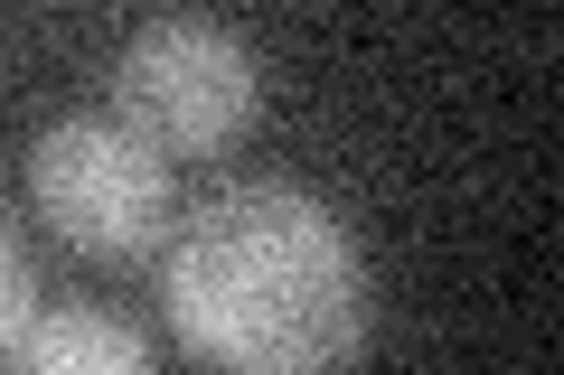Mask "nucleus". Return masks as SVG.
<instances>
[{"instance_id": "f257e3e1", "label": "nucleus", "mask_w": 564, "mask_h": 375, "mask_svg": "<svg viewBox=\"0 0 564 375\" xmlns=\"http://www.w3.org/2000/svg\"><path fill=\"white\" fill-rule=\"evenodd\" d=\"M161 310L226 375H348L367 348V254L302 178H236L161 244Z\"/></svg>"}, {"instance_id": "f03ea898", "label": "nucleus", "mask_w": 564, "mask_h": 375, "mask_svg": "<svg viewBox=\"0 0 564 375\" xmlns=\"http://www.w3.org/2000/svg\"><path fill=\"white\" fill-rule=\"evenodd\" d=\"M254 103H263L254 47L226 20H198V10H170V20L132 29V47L113 66V122H132L161 159L226 151L254 122Z\"/></svg>"}, {"instance_id": "7ed1b4c3", "label": "nucleus", "mask_w": 564, "mask_h": 375, "mask_svg": "<svg viewBox=\"0 0 564 375\" xmlns=\"http://www.w3.org/2000/svg\"><path fill=\"white\" fill-rule=\"evenodd\" d=\"M29 198H39V217L57 225L76 254H151V244H170V159L151 151V141L132 132V122L113 113H66L39 132V151H29Z\"/></svg>"}, {"instance_id": "20e7f679", "label": "nucleus", "mask_w": 564, "mask_h": 375, "mask_svg": "<svg viewBox=\"0 0 564 375\" xmlns=\"http://www.w3.org/2000/svg\"><path fill=\"white\" fill-rule=\"evenodd\" d=\"M10 375H151V338L113 310H39L10 348Z\"/></svg>"}, {"instance_id": "39448f33", "label": "nucleus", "mask_w": 564, "mask_h": 375, "mask_svg": "<svg viewBox=\"0 0 564 375\" xmlns=\"http://www.w3.org/2000/svg\"><path fill=\"white\" fill-rule=\"evenodd\" d=\"M29 319H39V273H29V244L0 225V356L20 348Z\"/></svg>"}]
</instances>
